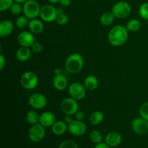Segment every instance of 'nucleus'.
<instances>
[{
    "label": "nucleus",
    "instance_id": "c9c22d12",
    "mask_svg": "<svg viewBox=\"0 0 148 148\" xmlns=\"http://www.w3.org/2000/svg\"><path fill=\"white\" fill-rule=\"evenodd\" d=\"M94 148H111V147H110L106 142L105 143H104V142H102V143H98V144L95 145Z\"/></svg>",
    "mask_w": 148,
    "mask_h": 148
},
{
    "label": "nucleus",
    "instance_id": "7ed1b4c3",
    "mask_svg": "<svg viewBox=\"0 0 148 148\" xmlns=\"http://www.w3.org/2000/svg\"><path fill=\"white\" fill-rule=\"evenodd\" d=\"M41 7L36 0H27L23 4V14L29 20L37 18L40 16Z\"/></svg>",
    "mask_w": 148,
    "mask_h": 148
},
{
    "label": "nucleus",
    "instance_id": "58836bf2",
    "mask_svg": "<svg viewBox=\"0 0 148 148\" xmlns=\"http://www.w3.org/2000/svg\"><path fill=\"white\" fill-rule=\"evenodd\" d=\"M73 121V119H72V116H71L70 115H66L65 116V118H64V121L67 124H70L72 121Z\"/></svg>",
    "mask_w": 148,
    "mask_h": 148
},
{
    "label": "nucleus",
    "instance_id": "473e14b6",
    "mask_svg": "<svg viewBox=\"0 0 148 148\" xmlns=\"http://www.w3.org/2000/svg\"><path fill=\"white\" fill-rule=\"evenodd\" d=\"M59 148H79V147L75 141L65 140L59 145Z\"/></svg>",
    "mask_w": 148,
    "mask_h": 148
},
{
    "label": "nucleus",
    "instance_id": "4468645a",
    "mask_svg": "<svg viewBox=\"0 0 148 148\" xmlns=\"http://www.w3.org/2000/svg\"><path fill=\"white\" fill-rule=\"evenodd\" d=\"M56 121V116L51 111H45L40 115L39 119V124L46 128V127H51L53 124Z\"/></svg>",
    "mask_w": 148,
    "mask_h": 148
},
{
    "label": "nucleus",
    "instance_id": "dca6fc26",
    "mask_svg": "<svg viewBox=\"0 0 148 148\" xmlns=\"http://www.w3.org/2000/svg\"><path fill=\"white\" fill-rule=\"evenodd\" d=\"M52 85L56 90L59 91L64 90L68 85V81L66 77L62 74L55 75L52 79Z\"/></svg>",
    "mask_w": 148,
    "mask_h": 148
},
{
    "label": "nucleus",
    "instance_id": "bb28decb",
    "mask_svg": "<svg viewBox=\"0 0 148 148\" xmlns=\"http://www.w3.org/2000/svg\"><path fill=\"white\" fill-rule=\"evenodd\" d=\"M89 137L90 141L95 145L103 142V135L101 132L98 130H92L90 133Z\"/></svg>",
    "mask_w": 148,
    "mask_h": 148
},
{
    "label": "nucleus",
    "instance_id": "9b49d317",
    "mask_svg": "<svg viewBox=\"0 0 148 148\" xmlns=\"http://www.w3.org/2000/svg\"><path fill=\"white\" fill-rule=\"evenodd\" d=\"M68 131L72 135L79 137L85 134L87 131V127L82 121H78L75 119L68 124Z\"/></svg>",
    "mask_w": 148,
    "mask_h": 148
},
{
    "label": "nucleus",
    "instance_id": "9d476101",
    "mask_svg": "<svg viewBox=\"0 0 148 148\" xmlns=\"http://www.w3.org/2000/svg\"><path fill=\"white\" fill-rule=\"evenodd\" d=\"M29 105L30 107L36 110H40L44 108L47 105V99L40 93H34L29 97Z\"/></svg>",
    "mask_w": 148,
    "mask_h": 148
},
{
    "label": "nucleus",
    "instance_id": "f03ea898",
    "mask_svg": "<svg viewBox=\"0 0 148 148\" xmlns=\"http://www.w3.org/2000/svg\"><path fill=\"white\" fill-rule=\"evenodd\" d=\"M84 66V59L81 54L74 53L69 55L65 61V68L70 74H77Z\"/></svg>",
    "mask_w": 148,
    "mask_h": 148
},
{
    "label": "nucleus",
    "instance_id": "aec40b11",
    "mask_svg": "<svg viewBox=\"0 0 148 148\" xmlns=\"http://www.w3.org/2000/svg\"><path fill=\"white\" fill-rule=\"evenodd\" d=\"M67 130L68 124L64 121H56L51 127V131L55 135H62Z\"/></svg>",
    "mask_w": 148,
    "mask_h": 148
},
{
    "label": "nucleus",
    "instance_id": "f3484780",
    "mask_svg": "<svg viewBox=\"0 0 148 148\" xmlns=\"http://www.w3.org/2000/svg\"><path fill=\"white\" fill-rule=\"evenodd\" d=\"M27 27L30 31L33 34H40L43 31V29H44L43 22L37 18L31 19L29 20Z\"/></svg>",
    "mask_w": 148,
    "mask_h": 148
},
{
    "label": "nucleus",
    "instance_id": "a211bd4d",
    "mask_svg": "<svg viewBox=\"0 0 148 148\" xmlns=\"http://www.w3.org/2000/svg\"><path fill=\"white\" fill-rule=\"evenodd\" d=\"M32 50L28 47H21L17 49L15 53V58L20 62H25L29 60L31 56Z\"/></svg>",
    "mask_w": 148,
    "mask_h": 148
},
{
    "label": "nucleus",
    "instance_id": "6e6552de",
    "mask_svg": "<svg viewBox=\"0 0 148 148\" xmlns=\"http://www.w3.org/2000/svg\"><path fill=\"white\" fill-rule=\"evenodd\" d=\"M56 15H57L56 8L51 4H44L40 8L39 17L43 21L46 22V23H51V22L56 21Z\"/></svg>",
    "mask_w": 148,
    "mask_h": 148
},
{
    "label": "nucleus",
    "instance_id": "423d86ee",
    "mask_svg": "<svg viewBox=\"0 0 148 148\" xmlns=\"http://www.w3.org/2000/svg\"><path fill=\"white\" fill-rule=\"evenodd\" d=\"M86 88L85 85L80 82H72L70 84L68 88V92L71 98H74L76 101H81L86 96Z\"/></svg>",
    "mask_w": 148,
    "mask_h": 148
},
{
    "label": "nucleus",
    "instance_id": "f257e3e1",
    "mask_svg": "<svg viewBox=\"0 0 148 148\" xmlns=\"http://www.w3.org/2000/svg\"><path fill=\"white\" fill-rule=\"evenodd\" d=\"M129 37V31L127 27L121 25L114 26L108 35V40L113 46L119 47L127 42Z\"/></svg>",
    "mask_w": 148,
    "mask_h": 148
},
{
    "label": "nucleus",
    "instance_id": "412c9836",
    "mask_svg": "<svg viewBox=\"0 0 148 148\" xmlns=\"http://www.w3.org/2000/svg\"><path fill=\"white\" fill-rule=\"evenodd\" d=\"M84 85L88 90H95L99 85L98 78L94 75H88L84 80Z\"/></svg>",
    "mask_w": 148,
    "mask_h": 148
},
{
    "label": "nucleus",
    "instance_id": "2eb2a0df",
    "mask_svg": "<svg viewBox=\"0 0 148 148\" xmlns=\"http://www.w3.org/2000/svg\"><path fill=\"white\" fill-rule=\"evenodd\" d=\"M105 142L111 147H115L121 144L122 137L117 132H111L106 135Z\"/></svg>",
    "mask_w": 148,
    "mask_h": 148
},
{
    "label": "nucleus",
    "instance_id": "c756f323",
    "mask_svg": "<svg viewBox=\"0 0 148 148\" xmlns=\"http://www.w3.org/2000/svg\"><path fill=\"white\" fill-rule=\"evenodd\" d=\"M139 14L144 20H148V2L143 3L139 7Z\"/></svg>",
    "mask_w": 148,
    "mask_h": 148
},
{
    "label": "nucleus",
    "instance_id": "393cba45",
    "mask_svg": "<svg viewBox=\"0 0 148 148\" xmlns=\"http://www.w3.org/2000/svg\"><path fill=\"white\" fill-rule=\"evenodd\" d=\"M40 115L35 110H30L26 114V121L30 125H35L39 123Z\"/></svg>",
    "mask_w": 148,
    "mask_h": 148
},
{
    "label": "nucleus",
    "instance_id": "e433bc0d",
    "mask_svg": "<svg viewBox=\"0 0 148 148\" xmlns=\"http://www.w3.org/2000/svg\"><path fill=\"white\" fill-rule=\"evenodd\" d=\"M5 64H6V59L5 58H4V56L1 53V54H0V69H1V70L4 69Z\"/></svg>",
    "mask_w": 148,
    "mask_h": 148
},
{
    "label": "nucleus",
    "instance_id": "20e7f679",
    "mask_svg": "<svg viewBox=\"0 0 148 148\" xmlns=\"http://www.w3.org/2000/svg\"><path fill=\"white\" fill-rule=\"evenodd\" d=\"M132 11L130 4L124 1H120L114 4L111 12L116 18L124 19L128 17Z\"/></svg>",
    "mask_w": 148,
    "mask_h": 148
},
{
    "label": "nucleus",
    "instance_id": "4be33fe9",
    "mask_svg": "<svg viewBox=\"0 0 148 148\" xmlns=\"http://www.w3.org/2000/svg\"><path fill=\"white\" fill-rule=\"evenodd\" d=\"M104 119V115L101 111H95L91 113L89 116V121L90 124L93 126H97L103 122Z\"/></svg>",
    "mask_w": 148,
    "mask_h": 148
},
{
    "label": "nucleus",
    "instance_id": "79ce46f5",
    "mask_svg": "<svg viewBox=\"0 0 148 148\" xmlns=\"http://www.w3.org/2000/svg\"><path fill=\"white\" fill-rule=\"evenodd\" d=\"M89 1H92V0H89Z\"/></svg>",
    "mask_w": 148,
    "mask_h": 148
},
{
    "label": "nucleus",
    "instance_id": "f8f14e48",
    "mask_svg": "<svg viewBox=\"0 0 148 148\" xmlns=\"http://www.w3.org/2000/svg\"><path fill=\"white\" fill-rule=\"evenodd\" d=\"M132 128L137 134L143 135L148 132V121L142 117L136 118L132 122Z\"/></svg>",
    "mask_w": 148,
    "mask_h": 148
},
{
    "label": "nucleus",
    "instance_id": "7c9ffc66",
    "mask_svg": "<svg viewBox=\"0 0 148 148\" xmlns=\"http://www.w3.org/2000/svg\"><path fill=\"white\" fill-rule=\"evenodd\" d=\"M140 117L148 121V102L142 104L139 110Z\"/></svg>",
    "mask_w": 148,
    "mask_h": 148
},
{
    "label": "nucleus",
    "instance_id": "cd10ccee",
    "mask_svg": "<svg viewBox=\"0 0 148 148\" xmlns=\"http://www.w3.org/2000/svg\"><path fill=\"white\" fill-rule=\"evenodd\" d=\"M29 19L26 16L21 15L15 20V26L19 29H24L28 26Z\"/></svg>",
    "mask_w": 148,
    "mask_h": 148
},
{
    "label": "nucleus",
    "instance_id": "4c0bfd02",
    "mask_svg": "<svg viewBox=\"0 0 148 148\" xmlns=\"http://www.w3.org/2000/svg\"><path fill=\"white\" fill-rule=\"evenodd\" d=\"M59 3L62 7H67L71 4V0H60Z\"/></svg>",
    "mask_w": 148,
    "mask_h": 148
},
{
    "label": "nucleus",
    "instance_id": "ea45409f",
    "mask_svg": "<svg viewBox=\"0 0 148 148\" xmlns=\"http://www.w3.org/2000/svg\"><path fill=\"white\" fill-rule=\"evenodd\" d=\"M27 1V0H14V2L19 3V4H24Z\"/></svg>",
    "mask_w": 148,
    "mask_h": 148
},
{
    "label": "nucleus",
    "instance_id": "1a4fd4ad",
    "mask_svg": "<svg viewBox=\"0 0 148 148\" xmlns=\"http://www.w3.org/2000/svg\"><path fill=\"white\" fill-rule=\"evenodd\" d=\"M61 111L65 115H75V113L79 110V104L77 101L74 98H65L61 102L60 104Z\"/></svg>",
    "mask_w": 148,
    "mask_h": 148
},
{
    "label": "nucleus",
    "instance_id": "0eeeda50",
    "mask_svg": "<svg viewBox=\"0 0 148 148\" xmlns=\"http://www.w3.org/2000/svg\"><path fill=\"white\" fill-rule=\"evenodd\" d=\"M46 136L45 127L40 124L33 125L28 130V138L31 142L35 143H40Z\"/></svg>",
    "mask_w": 148,
    "mask_h": 148
},
{
    "label": "nucleus",
    "instance_id": "f704fd0d",
    "mask_svg": "<svg viewBox=\"0 0 148 148\" xmlns=\"http://www.w3.org/2000/svg\"><path fill=\"white\" fill-rule=\"evenodd\" d=\"M85 113L82 111H79L78 110L75 114V119L78 120V121H82V120L85 119Z\"/></svg>",
    "mask_w": 148,
    "mask_h": 148
},
{
    "label": "nucleus",
    "instance_id": "5701e85b",
    "mask_svg": "<svg viewBox=\"0 0 148 148\" xmlns=\"http://www.w3.org/2000/svg\"><path fill=\"white\" fill-rule=\"evenodd\" d=\"M115 16L112 13V12H106L103 13L100 18V22L101 25L103 26H109L112 24L115 19Z\"/></svg>",
    "mask_w": 148,
    "mask_h": 148
},
{
    "label": "nucleus",
    "instance_id": "ddd939ff",
    "mask_svg": "<svg viewBox=\"0 0 148 148\" xmlns=\"http://www.w3.org/2000/svg\"><path fill=\"white\" fill-rule=\"evenodd\" d=\"M17 43L20 46L30 48L35 43V36L30 31H22L17 36Z\"/></svg>",
    "mask_w": 148,
    "mask_h": 148
},
{
    "label": "nucleus",
    "instance_id": "72a5a7b5",
    "mask_svg": "<svg viewBox=\"0 0 148 148\" xmlns=\"http://www.w3.org/2000/svg\"><path fill=\"white\" fill-rule=\"evenodd\" d=\"M30 49H31L32 51L33 52H34V53H38L41 52L42 49H43V47H42L41 43H40L39 42H35V43L32 45Z\"/></svg>",
    "mask_w": 148,
    "mask_h": 148
},
{
    "label": "nucleus",
    "instance_id": "b1692460",
    "mask_svg": "<svg viewBox=\"0 0 148 148\" xmlns=\"http://www.w3.org/2000/svg\"><path fill=\"white\" fill-rule=\"evenodd\" d=\"M57 11V15H56V22L57 24L60 25H65L69 22V17L64 12V10L62 7H58L56 8Z\"/></svg>",
    "mask_w": 148,
    "mask_h": 148
},
{
    "label": "nucleus",
    "instance_id": "6ab92c4d",
    "mask_svg": "<svg viewBox=\"0 0 148 148\" xmlns=\"http://www.w3.org/2000/svg\"><path fill=\"white\" fill-rule=\"evenodd\" d=\"M14 25L10 20H4L0 23V36L7 37L12 33Z\"/></svg>",
    "mask_w": 148,
    "mask_h": 148
},
{
    "label": "nucleus",
    "instance_id": "39448f33",
    "mask_svg": "<svg viewBox=\"0 0 148 148\" xmlns=\"http://www.w3.org/2000/svg\"><path fill=\"white\" fill-rule=\"evenodd\" d=\"M20 84L25 89L33 90L36 88L38 84V77L34 72L27 71L21 75Z\"/></svg>",
    "mask_w": 148,
    "mask_h": 148
},
{
    "label": "nucleus",
    "instance_id": "a19ab883",
    "mask_svg": "<svg viewBox=\"0 0 148 148\" xmlns=\"http://www.w3.org/2000/svg\"><path fill=\"white\" fill-rule=\"evenodd\" d=\"M47 1H49L50 4H56V3L59 2V1H60V0H47Z\"/></svg>",
    "mask_w": 148,
    "mask_h": 148
},
{
    "label": "nucleus",
    "instance_id": "c85d7f7f",
    "mask_svg": "<svg viewBox=\"0 0 148 148\" xmlns=\"http://www.w3.org/2000/svg\"><path fill=\"white\" fill-rule=\"evenodd\" d=\"M10 11L13 15H20L22 12H23V6H22L21 4L14 2L10 8Z\"/></svg>",
    "mask_w": 148,
    "mask_h": 148
},
{
    "label": "nucleus",
    "instance_id": "a878e982",
    "mask_svg": "<svg viewBox=\"0 0 148 148\" xmlns=\"http://www.w3.org/2000/svg\"><path fill=\"white\" fill-rule=\"evenodd\" d=\"M126 27L129 32L134 33V32H137L140 30L141 27V23L137 19H132L127 23Z\"/></svg>",
    "mask_w": 148,
    "mask_h": 148
},
{
    "label": "nucleus",
    "instance_id": "2f4dec72",
    "mask_svg": "<svg viewBox=\"0 0 148 148\" xmlns=\"http://www.w3.org/2000/svg\"><path fill=\"white\" fill-rule=\"evenodd\" d=\"M14 2V0H0V11L4 12L10 10Z\"/></svg>",
    "mask_w": 148,
    "mask_h": 148
}]
</instances>
